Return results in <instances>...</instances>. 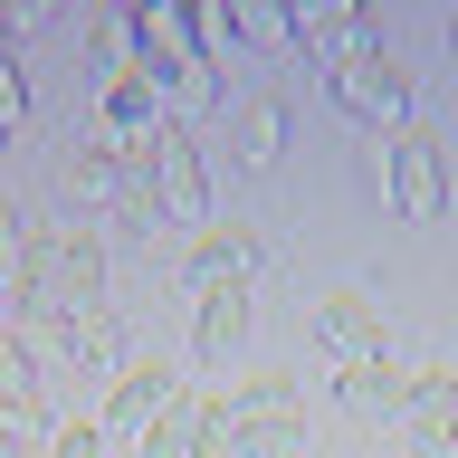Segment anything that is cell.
<instances>
[{
  "mask_svg": "<svg viewBox=\"0 0 458 458\" xmlns=\"http://www.w3.org/2000/svg\"><path fill=\"white\" fill-rule=\"evenodd\" d=\"M325 96H335V106L353 114V124H363V134H382V143H392L401 124H411V77L392 67V48H382V38H372L363 57H344L335 77H325Z\"/></svg>",
  "mask_w": 458,
  "mask_h": 458,
  "instance_id": "5",
  "label": "cell"
},
{
  "mask_svg": "<svg viewBox=\"0 0 458 458\" xmlns=\"http://www.w3.org/2000/svg\"><path fill=\"white\" fill-rule=\"evenodd\" d=\"M172 411H182V363H172V353H124L96 429H106V439H153Z\"/></svg>",
  "mask_w": 458,
  "mask_h": 458,
  "instance_id": "4",
  "label": "cell"
},
{
  "mask_svg": "<svg viewBox=\"0 0 458 458\" xmlns=\"http://www.w3.org/2000/svg\"><path fill=\"white\" fill-rule=\"evenodd\" d=\"M38 458H106V429L96 420H48L38 429Z\"/></svg>",
  "mask_w": 458,
  "mask_h": 458,
  "instance_id": "18",
  "label": "cell"
},
{
  "mask_svg": "<svg viewBox=\"0 0 458 458\" xmlns=\"http://www.w3.org/2000/svg\"><path fill=\"white\" fill-rule=\"evenodd\" d=\"M401 429H411V449H458V363H429L411 372V411H401Z\"/></svg>",
  "mask_w": 458,
  "mask_h": 458,
  "instance_id": "11",
  "label": "cell"
},
{
  "mask_svg": "<svg viewBox=\"0 0 458 458\" xmlns=\"http://www.w3.org/2000/svg\"><path fill=\"white\" fill-rule=\"evenodd\" d=\"M335 382H344V411H363V420H401L411 411V372L392 353H353V363H335Z\"/></svg>",
  "mask_w": 458,
  "mask_h": 458,
  "instance_id": "14",
  "label": "cell"
},
{
  "mask_svg": "<svg viewBox=\"0 0 458 458\" xmlns=\"http://www.w3.org/2000/svg\"><path fill=\"white\" fill-rule=\"evenodd\" d=\"M191 38H200V57L220 67V57L239 48V10H229V0H200V10H191Z\"/></svg>",
  "mask_w": 458,
  "mask_h": 458,
  "instance_id": "17",
  "label": "cell"
},
{
  "mask_svg": "<svg viewBox=\"0 0 458 458\" xmlns=\"http://www.w3.org/2000/svg\"><path fill=\"white\" fill-rule=\"evenodd\" d=\"M67 200L106 210L114 229H153V220H163V191H153V172H143V163H124V153L96 134V124L67 143Z\"/></svg>",
  "mask_w": 458,
  "mask_h": 458,
  "instance_id": "1",
  "label": "cell"
},
{
  "mask_svg": "<svg viewBox=\"0 0 458 458\" xmlns=\"http://www.w3.org/2000/svg\"><path fill=\"white\" fill-rule=\"evenodd\" d=\"M134 38H143V67H153V86H163L172 106H220V67L200 57L191 10H172V0H143V10H134Z\"/></svg>",
  "mask_w": 458,
  "mask_h": 458,
  "instance_id": "3",
  "label": "cell"
},
{
  "mask_svg": "<svg viewBox=\"0 0 458 458\" xmlns=\"http://www.w3.org/2000/svg\"><path fill=\"white\" fill-rule=\"evenodd\" d=\"M153 191H163V220H182V229H210V172H200V143L172 124L163 134V153H153Z\"/></svg>",
  "mask_w": 458,
  "mask_h": 458,
  "instance_id": "9",
  "label": "cell"
},
{
  "mask_svg": "<svg viewBox=\"0 0 458 458\" xmlns=\"http://www.w3.org/2000/svg\"><path fill=\"white\" fill-rule=\"evenodd\" d=\"M277 143H286V96H258V106L239 114V163L267 172V163H277Z\"/></svg>",
  "mask_w": 458,
  "mask_h": 458,
  "instance_id": "15",
  "label": "cell"
},
{
  "mask_svg": "<svg viewBox=\"0 0 458 458\" xmlns=\"http://www.w3.org/2000/svg\"><path fill=\"white\" fill-rule=\"evenodd\" d=\"M38 258V306H106V239L96 229H29Z\"/></svg>",
  "mask_w": 458,
  "mask_h": 458,
  "instance_id": "6",
  "label": "cell"
},
{
  "mask_svg": "<svg viewBox=\"0 0 458 458\" xmlns=\"http://www.w3.org/2000/svg\"><path fill=\"white\" fill-rule=\"evenodd\" d=\"M249 344V286H191V353L229 363Z\"/></svg>",
  "mask_w": 458,
  "mask_h": 458,
  "instance_id": "12",
  "label": "cell"
},
{
  "mask_svg": "<svg viewBox=\"0 0 458 458\" xmlns=\"http://www.w3.org/2000/svg\"><path fill=\"white\" fill-rule=\"evenodd\" d=\"M372 163H382V191H392L401 220H429V210L449 200V143L429 134V124H401V134L372 153Z\"/></svg>",
  "mask_w": 458,
  "mask_h": 458,
  "instance_id": "7",
  "label": "cell"
},
{
  "mask_svg": "<svg viewBox=\"0 0 458 458\" xmlns=\"http://www.w3.org/2000/svg\"><path fill=\"white\" fill-rule=\"evenodd\" d=\"M296 48L315 57V77H335L344 57L372 48V20L353 10V0H296Z\"/></svg>",
  "mask_w": 458,
  "mask_h": 458,
  "instance_id": "8",
  "label": "cell"
},
{
  "mask_svg": "<svg viewBox=\"0 0 458 458\" xmlns=\"http://www.w3.org/2000/svg\"><path fill=\"white\" fill-rule=\"evenodd\" d=\"M29 353H38V372H114L124 363V325H114V306H29L20 315Z\"/></svg>",
  "mask_w": 458,
  "mask_h": 458,
  "instance_id": "2",
  "label": "cell"
},
{
  "mask_svg": "<svg viewBox=\"0 0 458 458\" xmlns=\"http://www.w3.org/2000/svg\"><path fill=\"white\" fill-rule=\"evenodd\" d=\"M267 458H296V449H267Z\"/></svg>",
  "mask_w": 458,
  "mask_h": 458,
  "instance_id": "20",
  "label": "cell"
},
{
  "mask_svg": "<svg viewBox=\"0 0 458 458\" xmlns=\"http://www.w3.org/2000/svg\"><path fill=\"white\" fill-rule=\"evenodd\" d=\"M20 114H29V77H20V57L0 48V134H20Z\"/></svg>",
  "mask_w": 458,
  "mask_h": 458,
  "instance_id": "19",
  "label": "cell"
},
{
  "mask_svg": "<svg viewBox=\"0 0 458 458\" xmlns=\"http://www.w3.org/2000/svg\"><path fill=\"white\" fill-rule=\"evenodd\" d=\"M258 258H267V249H258V229L249 220H210V229H191V249H182V277H191V286H249L258 277Z\"/></svg>",
  "mask_w": 458,
  "mask_h": 458,
  "instance_id": "10",
  "label": "cell"
},
{
  "mask_svg": "<svg viewBox=\"0 0 458 458\" xmlns=\"http://www.w3.org/2000/svg\"><path fill=\"white\" fill-rule=\"evenodd\" d=\"M315 335H325V353H335V363H353V353H382V306H372L363 286H325Z\"/></svg>",
  "mask_w": 458,
  "mask_h": 458,
  "instance_id": "13",
  "label": "cell"
},
{
  "mask_svg": "<svg viewBox=\"0 0 458 458\" xmlns=\"http://www.w3.org/2000/svg\"><path fill=\"white\" fill-rule=\"evenodd\" d=\"M229 10H239V48H267V57L296 48V10H267V0H229Z\"/></svg>",
  "mask_w": 458,
  "mask_h": 458,
  "instance_id": "16",
  "label": "cell"
}]
</instances>
